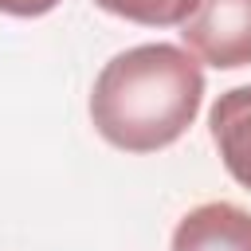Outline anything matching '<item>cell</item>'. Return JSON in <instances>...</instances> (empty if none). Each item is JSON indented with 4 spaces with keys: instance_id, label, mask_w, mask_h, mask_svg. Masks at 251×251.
Listing matches in <instances>:
<instances>
[{
    "instance_id": "4",
    "label": "cell",
    "mask_w": 251,
    "mask_h": 251,
    "mask_svg": "<svg viewBox=\"0 0 251 251\" xmlns=\"http://www.w3.org/2000/svg\"><path fill=\"white\" fill-rule=\"evenodd\" d=\"M208 133L227 176L251 192V86H231L212 102Z\"/></svg>"
},
{
    "instance_id": "5",
    "label": "cell",
    "mask_w": 251,
    "mask_h": 251,
    "mask_svg": "<svg viewBox=\"0 0 251 251\" xmlns=\"http://www.w3.org/2000/svg\"><path fill=\"white\" fill-rule=\"evenodd\" d=\"M94 4L141 27H180L196 8V0H94Z\"/></svg>"
},
{
    "instance_id": "3",
    "label": "cell",
    "mask_w": 251,
    "mask_h": 251,
    "mask_svg": "<svg viewBox=\"0 0 251 251\" xmlns=\"http://www.w3.org/2000/svg\"><path fill=\"white\" fill-rule=\"evenodd\" d=\"M169 251H251V212L227 200L196 204L173 227Z\"/></svg>"
},
{
    "instance_id": "2",
    "label": "cell",
    "mask_w": 251,
    "mask_h": 251,
    "mask_svg": "<svg viewBox=\"0 0 251 251\" xmlns=\"http://www.w3.org/2000/svg\"><path fill=\"white\" fill-rule=\"evenodd\" d=\"M180 39L196 63L216 71L251 67V0H196Z\"/></svg>"
},
{
    "instance_id": "6",
    "label": "cell",
    "mask_w": 251,
    "mask_h": 251,
    "mask_svg": "<svg viewBox=\"0 0 251 251\" xmlns=\"http://www.w3.org/2000/svg\"><path fill=\"white\" fill-rule=\"evenodd\" d=\"M63 0H0V12L4 16H16V20H35V16H47L55 12Z\"/></svg>"
},
{
    "instance_id": "1",
    "label": "cell",
    "mask_w": 251,
    "mask_h": 251,
    "mask_svg": "<svg viewBox=\"0 0 251 251\" xmlns=\"http://www.w3.org/2000/svg\"><path fill=\"white\" fill-rule=\"evenodd\" d=\"M204 102V71L176 43L118 51L90 86V122L122 153H157L188 133Z\"/></svg>"
}]
</instances>
